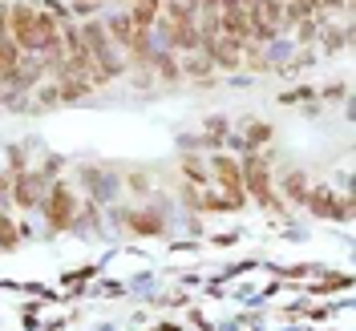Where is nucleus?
<instances>
[{
	"instance_id": "f257e3e1",
	"label": "nucleus",
	"mask_w": 356,
	"mask_h": 331,
	"mask_svg": "<svg viewBox=\"0 0 356 331\" xmlns=\"http://www.w3.org/2000/svg\"><path fill=\"white\" fill-rule=\"evenodd\" d=\"M158 24L166 33V44L178 53H199V24H195V8L182 0H166V8L158 12Z\"/></svg>"
},
{
	"instance_id": "f03ea898",
	"label": "nucleus",
	"mask_w": 356,
	"mask_h": 331,
	"mask_svg": "<svg viewBox=\"0 0 356 331\" xmlns=\"http://www.w3.org/2000/svg\"><path fill=\"white\" fill-rule=\"evenodd\" d=\"M77 33H81V41H86L89 57H93V69H97L102 85L113 81V77H122V61H118V53H113V41H110V33H106V24L86 21V24H77Z\"/></svg>"
},
{
	"instance_id": "7ed1b4c3",
	"label": "nucleus",
	"mask_w": 356,
	"mask_h": 331,
	"mask_svg": "<svg viewBox=\"0 0 356 331\" xmlns=\"http://www.w3.org/2000/svg\"><path fill=\"white\" fill-rule=\"evenodd\" d=\"M239 174H243V190L259 202V206L280 210V198H275V190H271V174H267V162H264V158H247L243 166H239Z\"/></svg>"
},
{
	"instance_id": "20e7f679",
	"label": "nucleus",
	"mask_w": 356,
	"mask_h": 331,
	"mask_svg": "<svg viewBox=\"0 0 356 331\" xmlns=\"http://www.w3.org/2000/svg\"><path fill=\"white\" fill-rule=\"evenodd\" d=\"M304 206H312V214H320V219H348L353 214V202L332 194V190H308Z\"/></svg>"
},
{
	"instance_id": "39448f33",
	"label": "nucleus",
	"mask_w": 356,
	"mask_h": 331,
	"mask_svg": "<svg viewBox=\"0 0 356 331\" xmlns=\"http://www.w3.org/2000/svg\"><path fill=\"white\" fill-rule=\"evenodd\" d=\"M211 166H215L219 186L227 190V206H243V174H239V162H231V158H215Z\"/></svg>"
},
{
	"instance_id": "423d86ee",
	"label": "nucleus",
	"mask_w": 356,
	"mask_h": 331,
	"mask_svg": "<svg viewBox=\"0 0 356 331\" xmlns=\"http://www.w3.org/2000/svg\"><path fill=\"white\" fill-rule=\"evenodd\" d=\"M41 206H44V214H49L53 226H69L73 222V210H77V202H73V194H69L65 186H53V194L41 198Z\"/></svg>"
},
{
	"instance_id": "0eeeda50",
	"label": "nucleus",
	"mask_w": 356,
	"mask_h": 331,
	"mask_svg": "<svg viewBox=\"0 0 356 331\" xmlns=\"http://www.w3.org/2000/svg\"><path fill=\"white\" fill-rule=\"evenodd\" d=\"M158 12H162V0H134V8H130V21L134 28H154L158 24Z\"/></svg>"
},
{
	"instance_id": "6e6552de",
	"label": "nucleus",
	"mask_w": 356,
	"mask_h": 331,
	"mask_svg": "<svg viewBox=\"0 0 356 331\" xmlns=\"http://www.w3.org/2000/svg\"><path fill=\"white\" fill-rule=\"evenodd\" d=\"M13 194L21 206H37L41 202V186H37V174H17V186H13Z\"/></svg>"
},
{
	"instance_id": "1a4fd4ad",
	"label": "nucleus",
	"mask_w": 356,
	"mask_h": 331,
	"mask_svg": "<svg viewBox=\"0 0 356 331\" xmlns=\"http://www.w3.org/2000/svg\"><path fill=\"white\" fill-rule=\"evenodd\" d=\"M284 190H288V198H291V202H300V206H304V198H308L312 186H308V178H304V174H296V170H291L288 182H284Z\"/></svg>"
},
{
	"instance_id": "9d476101",
	"label": "nucleus",
	"mask_w": 356,
	"mask_h": 331,
	"mask_svg": "<svg viewBox=\"0 0 356 331\" xmlns=\"http://www.w3.org/2000/svg\"><path fill=\"white\" fill-rule=\"evenodd\" d=\"M186 77H211V57L207 53H199V57H191L186 65H178Z\"/></svg>"
},
{
	"instance_id": "9b49d317",
	"label": "nucleus",
	"mask_w": 356,
	"mask_h": 331,
	"mask_svg": "<svg viewBox=\"0 0 356 331\" xmlns=\"http://www.w3.org/2000/svg\"><path fill=\"white\" fill-rule=\"evenodd\" d=\"M150 61L158 65V73H162L166 81H175V77H182V69H178V61L170 57V53H158V57H150Z\"/></svg>"
},
{
	"instance_id": "f8f14e48",
	"label": "nucleus",
	"mask_w": 356,
	"mask_h": 331,
	"mask_svg": "<svg viewBox=\"0 0 356 331\" xmlns=\"http://www.w3.org/2000/svg\"><path fill=\"white\" fill-rule=\"evenodd\" d=\"M130 226L134 230H142V235H158V230H162V222H158L154 214H134Z\"/></svg>"
},
{
	"instance_id": "ddd939ff",
	"label": "nucleus",
	"mask_w": 356,
	"mask_h": 331,
	"mask_svg": "<svg viewBox=\"0 0 356 331\" xmlns=\"http://www.w3.org/2000/svg\"><path fill=\"white\" fill-rule=\"evenodd\" d=\"M271 137V126H259V121H247V146H259Z\"/></svg>"
},
{
	"instance_id": "4468645a",
	"label": "nucleus",
	"mask_w": 356,
	"mask_h": 331,
	"mask_svg": "<svg viewBox=\"0 0 356 331\" xmlns=\"http://www.w3.org/2000/svg\"><path fill=\"white\" fill-rule=\"evenodd\" d=\"M17 239H21V235H17V226L0 214V246H17Z\"/></svg>"
},
{
	"instance_id": "2eb2a0df",
	"label": "nucleus",
	"mask_w": 356,
	"mask_h": 331,
	"mask_svg": "<svg viewBox=\"0 0 356 331\" xmlns=\"http://www.w3.org/2000/svg\"><path fill=\"white\" fill-rule=\"evenodd\" d=\"M222 130H227L222 121H211V126H207V137H211V142H219V137H222Z\"/></svg>"
},
{
	"instance_id": "dca6fc26",
	"label": "nucleus",
	"mask_w": 356,
	"mask_h": 331,
	"mask_svg": "<svg viewBox=\"0 0 356 331\" xmlns=\"http://www.w3.org/2000/svg\"><path fill=\"white\" fill-rule=\"evenodd\" d=\"M0 37H8V4H0Z\"/></svg>"
}]
</instances>
